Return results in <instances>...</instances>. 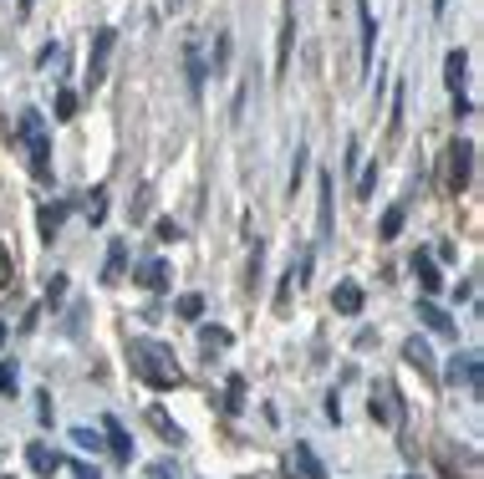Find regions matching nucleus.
Wrapping results in <instances>:
<instances>
[{
    "label": "nucleus",
    "instance_id": "1a4fd4ad",
    "mask_svg": "<svg viewBox=\"0 0 484 479\" xmlns=\"http://www.w3.org/2000/svg\"><path fill=\"white\" fill-rule=\"evenodd\" d=\"M286 469H291L296 479H327V469H321V459L311 449H306V444H296L291 454H286Z\"/></svg>",
    "mask_w": 484,
    "mask_h": 479
},
{
    "label": "nucleus",
    "instance_id": "f8f14e48",
    "mask_svg": "<svg viewBox=\"0 0 484 479\" xmlns=\"http://www.w3.org/2000/svg\"><path fill=\"white\" fill-rule=\"evenodd\" d=\"M362 301H368V296H362V285H357V281H337V291H331V306L342 311V316H357Z\"/></svg>",
    "mask_w": 484,
    "mask_h": 479
},
{
    "label": "nucleus",
    "instance_id": "2f4dec72",
    "mask_svg": "<svg viewBox=\"0 0 484 479\" xmlns=\"http://www.w3.org/2000/svg\"><path fill=\"white\" fill-rule=\"evenodd\" d=\"M66 296V275H51V285H46V301H62Z\"/></svg>",
    "mask_w": 484,
    "mask_h": 479
},
{
    "label": "nucleus",
    "instance_id": "72a5a7b5",
    "mask_svg": "<svg viewBox=\"0 0 484 479\" xmlns=\"http://www.w3.org/2000/svg\"><path fill=\"white\" fill-rule=\"evenodd\" d=\"M229 62V36H219V46H215V66H225Z\"/></svg>",
    "mask_w": 484,
    "mask_h": 479
},
{
    "label": "nucleus",
    "instance_id": "4c0bfd02",
    "mask_svg": "<svg viewBox=\"0 0 484 479\" xmlns=\"http://www.w3.org/2000/svg\"><path fill=\"white\" fill-rule=\"evenodd\" d=\"M0 347H5V326H0Z\"/></svg>",
    "mask_w": 484,
    "mask_h": 479
},
{
    "label": "nucleus",
    "instance_id": "f03ea898",
    "mask_svg": "<svg viewBox=\"0 0 484 479\" xmlns=\"http://www.w3.org/2000/svg\"><path fill=\"white\" fill-rule=\"evenodd\" d=\"M21 138H25V148H31V174L46 184L51 179V143H46V123H41L36 107L21 113Z\"/></svg>",
    "mask_w": 484,
    "mask_h": 479
},
{
    "label": "nucleus",
    "instance_id": "f704fd0d",
    "mask_svg": "<svg viewBox=\"0 0 484 479\" xmlns=\"http://www.w3.org/2000/svg\"><path fill=\"white\" fill-rule=\"evenodd\" d=\"M72 474H76V479H97V469H87V464H72Z\"/></svg>",
    "mask_w": 484,
    "mask_h": 479
},
{
    "label": "nucleus",
    "instance_id": "c9c22d12",
    "mask_svg": "<svg viewBox=\"0 0 484 479\" xmlns=\"http://www.w3.org/2000/svg\"><path fill=\"white\" fill-rule=\"evenodd\" d=\"M31 5H36V0H15V11L21 15H31Z\"/></svg>",
    "mask_w": 484,
    "mask_h": 479
},
{
    "label": "nucleus",
    "instance_id": "cd10ccee",
    "mask_svg": "<svg viewBox=\"0 0 484 479\" xmlns=\"http://www.w3.org/2000/svg\"><path fill=\"white\" fill-rule=\"evenodd\" d=\"M15 383H21V377H15V363H0V393H15Z\"/></svg>",
    "mask_w": 484,
    "mask_h": 479
},
{
    "label": "nucleus",
    "instance_id": "5701e85b",
    "mask_svg": "<svg viewBox=\"0 0 484 479\" xmlns=\"http://www.w3.org/2000/svg\"><path fill=\"white\" fill-rule=\"evenodd\" d=\"M378 235H382V240H398V235H403V205H393L388 215H382Z\"/></svg>",
    "mask_w": 484,
    "mask_h": 479
},
{
    "label": "nucleus",
    "instance_id": "aec40b11",
    "mask_svg": "<svg viewBox=\"0 0 484 479\" xmlns=\"http://www.w3.org/2000/svg\"><path fill=\"white\" fill-rule=\"evenodd\" d=\"M174 311L184 316V322H199V316H204V296H199V291H184V296L174 301Z\"/></svg>",
    "mask_w": 484,
    "mask_h": 479
},
{
    "label": "nucleus",
    "instance_id": "b1692460",
    "mask_svg": "<svg viewBox=\"0 0 484 479\" xmlns=\"http://www.w3.org/2000/svg\"><path fill=\"white\" fill-rule=\"evenodd\" d=\"M62 215H66V205H46V209H41V235H46V240H56V225H62Z\"/></svg>",
    "mask_w": 484,
    "mask_h": 479
},
{
    "label": "nucleus",
    "instance_id": "9b49d317",
    "mask_svg": "<svg viewBox=\"0 0 484 479\" xmlns=\"http://www.w3.org/2000/svg\"><path fill=\"white\" fill-rule=\"evenodd\" d=\"M184 72H189V92L199 97V92H204V77H209V66H204L199 41H184Z\"/></svg>",
    "mask_w": 484,
    "mask_h": 479
},
{
    "label": "nucleus",
    "instance_id": "473e14b6",
    "mask_svg": "<svg viewBox=\"0 0 484 479\" xmlns=\"http://www.w3.org/2000/svg\"><path fill=\"white\" fill-rule=\"evenodd\" d=\"M306 174V148H296V169H291V195H296V184H301Z\"/></svg>",
    "mask_w": 484,
    "mask_h": 479
},
{
    "label": "nucleus",
    "instance_id": "9d476101",
    "mask_svg": "<svg viewBox=\"0 0 484 479\" xmlns=\"http://www.w3.org/2000/svg\"><path fill=\"white\" fill-rule=\"evenodd\" d=\"M413 275H418V291H423V301H433L439 291H444V275H439V265H433L429 255H413Z\"/></svg>",
    "mask_w": 484,
    "mask_h": 479
},
{
    "label": "nucleus",
    "instance_id": "f3484780",
    "mask_svg": "<svg viewBox=\"0 0 484 479\" xmlns=\"http://www.w3.org/2000/svg\"><path fill=\"white\" fill-rule=\"evenodd\" d=\"M418 316H423V326H429V332H454V322H449V311H439L433 301H418Z\"/></svg>",
    "mask_w": 484,
    "mask_h": 479
},
{
    "label": "nucleus",
    "instance_id": "423d86ee",
    "mask_svg": "<svg viewBox=\"0 0 484 479\" xmlns=\"http://www.w3.org/2000/svg\"><path fill=\"white\" fill-rule=\"evenodd\" d=\"M357 46H362V72H372V56H378V21H372V5L357 0Z\"/></svg>",
    "mask_w": 484,
    "mask_h": 479
},
{
    "label": "nucleus",
    "instance_id": "6ab92c4d",
    "mask_svg": "<svg viewBox=\"0 0 484 479\" xmlns=\"http://www.w3.org/2000/svg\"><path fill=\"white\" fill-rule=\"evenodd\" d=\"M393 398H398L393 388L372 393V408H368V414H372V424H393Z\"/></svg>",
    "mask_w": 484,
    "mask_h": 479
},
{
    "label": "nucleus",
    "instance_id": "20e7f679",
    "mask_svg": "<svg viewBox=\"0 0 484 479\" xmlns=\"http://www.w3.org/2000/svg\"><path fill=\"white\" fill-rule=\"evenodd\" d=\"M291 52H296V11H291V0H286L280 5V31H276V77L291 72Z\"/></svg>",
    "mask_w": 484,
    "mask_h": 479
},
{
    "label": "nucleus",
    "instance_id": "412c9836",
    "mask_svg": "<svg viewBox=\"0 0 484 479\" xmlns=\"http://www.w3.org/2000/svg\"><path fill=\"white\" fill-rule=\"evenodd\" d=\"M87 220H92V225L107 220V184H97V189L87 195Z\"/></svg>",
    "mask_w": 484,
    "mask_h": 479
},
{
    "label": "nucleus",
    "instance_id": "393cba45",
    "mask_svg": "<svg viewBox=\"0 0 484 479\" xmlns=\"http://www.w3.org/2000/svg\"><path fill=\"white\" fill-rule=\"evenodd\" d=\"M107 439H113V454H117V459H133V444H127V434L113 424V418H107Z\"/></svg>",
    "mask_w": 484,
    "mask_h": 479
},
{
    "label": "nucleus",
    "instance_id": "7c9ffc66",
    "mask_svg": "<svg viewBox=\"0 0 484 479\" xmlns=\"http://www.w3.org/2000/svg\"><path fill=\"white\" fill-rule=\"evenodd\" d=\"M153 235H158V240H178V235H184V230H178L174 220H158V225H153Z\"/></svg>",
    "mask_w": 484,
    "mask_h": 479
},
{
    "label": "nucleus",
    "instance_id": "39448f33",
    "mask_svg": "<svg viewBox=\"0 0 484 479\" xmlns=\"http://www.w3.org/2000/svg\"><path fill=\"white\" fill-rule=\"evenodd\" d=\"M464 72H469V52H464V46H454V52L444 56V77H449V92H454L459 113H469V97H464Z\"/></svg>",
    "mask_w": 484,
    "mask_h": 479
},
{
    "label": "nucleus",
    "instance_id": "ddd939ff",
    "mask_svg": "<svg viewBox=\"0 0 484 479\" xmlns=\"http://www.w3.org/2000/svg\"><path fill=\"white\" fill-rule=\"evenodd\" d=\"M449 383H469V388H479V357L474 352H459V357H449Z\"/></svg>",
    "mask_w": 484,
    "mask_h": 479
},
{
    "label": "nucleus",
    "instance_id": "bb28decb",
    "mask_svg": "<svg viewBox=\"0 0 484 479\" xmlns=\"http://www.w3.org/2000/svg\"><path fill=\"white\" fill-rule=\"evenodd\" d=\"M204 347H229V332L225 326H204Z\"/></svg>",
    "mask_w": 484,
    "mask_h": 479
},
{
    "label": "nucleus",
    "instance_id": "2eb2a0df",
    "mask_svg": "<svg viewBox=\"0 0 484 479\" xmlns=\"http://www.w3.org/2000/svg\"><path fill=\"white\" fill-rule=\"evenodd\" d=\"M123 271H127V245H123V240H113V245H107V265H102V281L117 285V281H123Z\"/></svg>",
    "mask_w": 484,
    "mask_h": 479
},
{
    "label": "nucleus",
    "instance_id": "a878e982",
    "mask_svg": "<svg viewBox=\"0 0 484 479\" xmlns=\"http://www.w3.org/2000/svg\"><path fill=\"white\" fill-rule=\"evenodd\" d=\"M72 117H76V92H56V123H72Z\"/></svg>",
    "mask_w": 484,
    "mask_h": 479
},
{
    "label": "nucleus",
    "instance_id": "c85d7f7f",
    "mask_svg": "<svg viewBox=\"0 0 484 479\" xmlns=\"http://www.w3.org/2000/svg\"><path fill=\"white\" fill-rule=\"evenodd\" d=\"M372 184H378V164H372V169L357 179V199H368V195H372Z\"/></svg>",
    "mask_w": 484,
    "mask_h": 479
},
{
    "label": "nucleus",
    "instance_id": "4be33fe9",
    "mask_svg": "<svg viewBox=\"0 0 484 479\" xmlns=\"http://www.w3.org/2000/svg\"><path fill=\"white\" fill-rule=\"evenodd\" d=\"M148 424L158 428V434H164L168 444H178V439H184V434H178V424H174V418L164 414V408H148Z\"/></svg>",
    "mask_w": 484,
    "mask_h": 479
},
{
    "label": "nucleus",
    "instance_id": "7ed1b4c3",
    "mask_svg": "<svg viewBox=\"0 0 484 479\" xmlns=\"http://www.w3.org/2000/svg\"><path fill=\"white\" fill-rule=\"evenodd\" d=\"M474 179V143L469 138H454L449 143V195H464Z\"/></svg>",
    "mask_w": 484,
    "mask_h": 479
},
{
    "label": "nucleus",
    "instance_id": "c756f323",
    "mask_svg": "<svg viewBox=\"0 0 484 479\" xmlns=\"http://www.w3.org/2000/svg\"><path fill=\"white\" fill-rule=\"evenodd\" d=\"M11 275H15V265H11V250H0V291L11 285Z\"/></svg>",
    "mask_w": 484,
    "mask_h": 479
},
{
    "label": "nucleus",
    "instance_id": "6e6552de",
    "mask_svg": "<svg viewBox=\"0 0 484 479\" xmlns=\"http://www.w3.org/2000/svg\"><path fill=\"white\" fill-rule=\"evenodd\" d=\"M133 281L143 285V291H168V285H174V271H168V260H143L138 271H133Z\"/></svg>",
    "mask_w": 484,
    "mask_h": 479
},
{
    "label": "nucleus",
    "instance_id": "f257e3e1",
    "mask_svg": "<svg viewBox=\"0 0 484 479\" xmlns=\"http://www.w3.org/2000/svg\"><path fill=\"white\" fill-rule=\"evenodd\" d=\"M133 373H138L148 388H178V383H184L174 352H168L164 342H148V337L133 342Z\"/></svg>",
    "mask_w": 484,
    "mask_h": 479
},
{
    "label": "nucleus",
    "instance_id": "0eeeda50",
    "mask_svg": "<svg viewBox=\"0 0 484 479\" xmlns=\"http://www.w3.org/2000/svg\"><path fill=\"white\" fill-rule=\"evenodd\" d=\"M113 41H117V31H107V26L92 36V56H87V82H92V87L107 77V56H113Z\"/></svg>",
    "mask_w": 484,
    "mask_h": 479
},
{
    "label": "nucleus",
    "instance_id": "e433bc0d",
    "mask_svg": "<svg viewBox=\"0 0 484 479\" xmlns=\"http://www.w3.org/2000/svg\"><path fill=\"white\" fill-rule=\"evenodd\" d=\"M449 11V0H433V15H444Z\"/></svg>",
    "mask_w": 484,
    "mask_h": 479
},
{
    "label": "nucleus",
    "instance_id": "4468645a",
    "mask_svg": "<svg viewBox=\"0 0 484 479\" xmlns=\"http://www.w3.org/2000/svg\"><path fill=\"white\" fill-rule=\"evenodd\" d=\"M403 357L418 367V373L439 377V367H433V352H429V342H423V337H408V342H403Z\"/></svg>",
    "mask_w": 484,
    "mask_h": 479
},
{
    "label": "nucleus",
    "instance_id": "a211bd4d",
    "mask_svg": "<svg viewBox=\"0 0 484 479\" xmlns=\"http://www.w3.org/2000/svg\"><path fill=\"white\" fill-rule=\"evenodd\" d=\"M317 195H321V205H317V225H321V235H331V174H321Z\"/></svg>",
    "mask_w": 484,
    "mask_h": 479
},
{
    "label": "nucleus",
    "instance_id": "dca6fc26",
    "mask_svg": "<svg viewBox=\"0 0 484 479\" xmlns=\"http://www.w3.org/2000/svg\"><path fill=\"white\" fill-rule=\"evenodd\" d=\"M25 464L36 469V474H56V469H62V459H56L46 444H25Z\"/></svg>",
    "mask_w": 484,
    "mask_h": 479
}]
</instances>
